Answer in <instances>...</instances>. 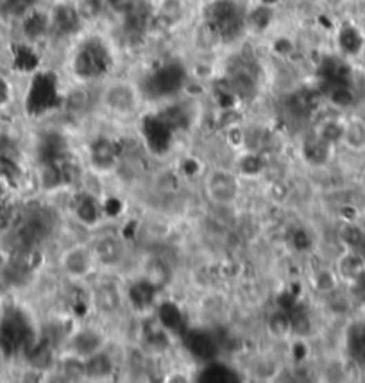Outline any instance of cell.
Instances as JSON below:
<instances>
[{"label":"cell","mask_w":365,"mask_h":383,"mask_svg":"<svg viewBox=\"0 0 365 383\" xmlns=\"http://www.w3.org/2000/svg\"><path fill=\"white\" fill-rule=\"evenodd\" d=\"M159 321L170 330H177L181 326V312L172 303H165L159 312Z\"/></svg>","instance_id":"e0dca14e"},{"label":"cell","mask_w":365,"mask_h":383,"mask_svg":"<svg viewBox=\"0 0 365 383\" xmlns=\"http://www.w3.org/2000/svg\"><path fill=\"white\" fill-rule=\"evenodd\" d=\"M93 159L95 164L101 165V167H110L113 164L115 159V153H113V146L110 141L101 140L99 144H95V155H93Z\"/></svg>","instance_id":"9a60e30c"},{"label":"cell","mask_w":365,"mask_h":383,"mask_svg":"<svg viewBox=\"0 0 365 383\" xmlns=\"http://www.w3.org/2000/svg\"><path fill=\"white\" fill-rule=\"evenodd\" d=\"M72 351L81 358H88L93 353L101 351L102 337L95 330H81L72 337Z\"/></svg>","instance_id":"9c48e42d"},{"label":"cell","mask_w":365,"mask_h":383,"mask_svg":"<svg viewBox=\"0 0 365 383\" xmlns=\"http://www.w3.org/2000/svg\"><path fill=\"white\" fill-rule=\"evenodd\" d=\"M95 256L92 249L84 246H75L61 256V269L63 273L70 277H83L92 271Z\"/></svg>","instance_id":"5b68a950"},{"label":"cell","mask_w":365,"mask_h":383,"mask_svg":"<svg viewBox=\"0 0 365 383\" xmlns=\"http://www.w3.org/2000/svg\"><path fill=\"white\" fill-rule=\"evenodd\" d=\"M108 66V50L101 41H88L81 45L79 52L74 59V70L79 74V77L92 79L97 77Z\"/></svg>","instance_id":"3957f363"},{"label":"cell","mask_w":365,"mask_h":383,"mask_svg":"<svg viewBox=\"0 0 365 383\" xmlns=\"http://www.w3.org/2000/svg\"><path fill=\"white\" fill-rule=\"evenodd\" d=\"M330 99L337 106L349 108L353 102H355V93H353V90L349 88V86H337V88H333V92H331Z\"/></svg>","instance_id":"ac0fdd59"},{"label":"cell","mask_w":365,"mask_h":383,"mask_svg":"<svg viewBox=\"0 0 365 383\" xmlns=\"http://www.w3.org/2000/svg\"><path fill=\"white\" fill-rule=\"evenodd\" d=\"M101 101L108 111L120 117L137 113L140 106V90L129 81H111L102 90Z\"/></svg>","instance_id":"6da1fadb"},{"label":"cell","mask_w":365,"mask_h":383,"mask_svg":"<svg viewBox=\"0 0 365 383\" xmlns=\"http://www.w3.org/2000/svg\"><path fill=\"white\" fill-rule=\"evenodd\" d=\"M66 104L70 106V110L74 111H83L84 108L90 104V97L88 92L84 88H75L74 92L66 97Z\"/></svg>","instance_id":"ffe728a7"},{"label":"cell","mask_w":365,"mask_h":383,"mask_svg":"<svg viewBox=\"0 0 365 383\" xmlns=\"http://www.w3.org/2000/svg\"><path fill=\"white\" fill-rule=\"evenodd\" d=\"M186 346L188 351L201 360L211 362L217 355V344L208 331H192L186 337Z\"/></svg>","instance_id":"ba28073f"},{"label":"cell","mask_w":365,"mask_h":383,"mask_svg":"<svg viewBox=\"0 0 365 383\" xmlns=\"http://www.w3.org/2000/svg\"><path fill=\"white\" fill-rule=\"evenodd\" d=\"M63 18H68V9L65 11V17H63ZM61 23H63V26H66V20H61Z\"/></svg>","instance_id":"44dd1931"},{"label":"cell","mask_w":365,"mask_h":383,"mask_svg":"<svg viewBox=\"0 0 365 383\" xmlns=\"http://www.w3.org/2000/svg\"><path fill=\"white\" fill-rule=\"evenodd\" d=\"M93 306L102 315H113L122 306V294L115 283H101L93 291Z\"/></svg>","instance_id":"52a82bcc"},{"label":"cell","mask_w":365,"mask_h":383,"mask_svg":"<svg viewBox=\"0 0 365 383\" xmlns=\"http://www.w3.org/2000/svg\"><path fill=\"white\" fill-rule=\"evenodd\" d=\"M268 333L273 335L274 339H286L292 331V321L288 313L277 312L270 315L267 322Z\"/></svg>","instance_id":"4fadbf2b"},{"label":"cell","mask_w":365,"mask_h":383,"mask_svg":"<svg viewBox=\"0 0 365 383\" xmlns=\"http://www.w3.org/2000/svg\"><path fill=\"white\" fill-rule=\"evenodd\" d=\"M304 156L310 164L313 165H324L330 156V144L322 140L321 137H317L313 141H308L304 146Z\"/></svg>","instance_id":"7c38bea8"},{"label":"cell","mask_w":365,"mask_h":383,"mask_svg":"<svg viewBox=\"0 0 365 383\" xmlns=\"http://www.w3.org/2000/svg\"><path fill=\"white\" fill-rule=\"evenodd\" d=\"M344 146L353 153H362L365 150V122L362 119H351L344 122L342 138Z\"/></svg>","instance_id":"30bf717a"},{"label":"cell","mask_w":365,"mask_h":383,"mask_svg":"<svg viewBox=\"0 0 365 383\" xmlns=\"http://www.w3.org/2000/svg\"><path fill=\"white\" fill-rule=\"evenodd\" d=\"M84 364H86V378L104 380L113 373V360L104 351H97L90 355L88 358H84Z\"/></svg>","instance_id":"8fae6325"},{"label":"cell","mask_w":365,"mask_h":383,"mask_svg":"<svg viewBox=\"0 0 365 383\" xmlns=\"http://www.w3.org/2000/svg\"><path fill=\"white\" fill-rule=\"evenodd\" d=\"M31 330L22 315H11L0 326V348L9 353H14L29 344Z\"/></svg>","instance_id":"277c9868"},{"label":"cell","mask_w":365,"mask_h":383,"mask_svg":"<svg viewBox=\"0 0 365 383\" xmlns=\"http://www.w3.org/2000/svg\"><path fill=\"white\" fill-rule=\"evenodd\" d=\"M161 17L167 23H177L183 18V6L179 0H165L161 6Z\"/></svg>","instance_id":"2e32d148"},{"label":"cell","mask_w":365,"mask_h":383,"mask_svg":"<svg viewBox=\"0 0 365 383\" xmlns=\"http://www.w3.org/2000/svg\"><path fill=\"white\" fill-rule=\"evenodd\" d=\"M204 378L208 382H229V376H233V373L228 369V367L220 366V364H211L208 366V369L203 373Z\"/></svg>","instance_id":"d6986e66"},{"label":"cell","mask_w":365,"mask_h":383,"mask_svg":"<svg viewBox=\"0 0 365 383\" xmlns=\"http://www.w3.org/2000/svg\"><path fill=\"white\" fill-rule=\"evenodd\" d=\"M61 373L65 376V380H83L86 378V364H84V358L81 357H70L65 358L61 364Z\"/></svg>","instance_id":"5bb4252c"},{"label":"cell","mask_w":365,"mask_h":383,"mask_svg":"<svg viewBox=\"0 0 365 383\" xmlns=\"http://www.w3.org/2000/svg\"><path fill=\"white\" fill-rule=\"evenodd\" d=\"M204 194L215 206H231L240 194L238 177L231 170L215 168L204 179Z\"/></svg>","instance_id":"7a4b0ae2"},{"label":"cell","mask_w":365,"mask_h":383,"mask_svg":"<svg viewBox=\"0 0 365 383\" xmlns=\"http://www.w3.org/2000/svg\"><path fill=\"white\" fill-rule=\"evenodd\" d=\"M93 256H95V262L104 267H117V265L122 264L124 256H126V247L120 242L119 237H113V235H106L101 237L93 246Z\"/></svg>","instance_id":"8992f818"}]
</instances>
